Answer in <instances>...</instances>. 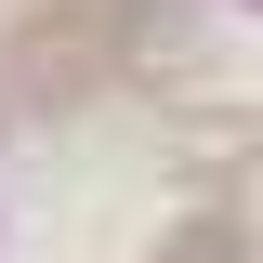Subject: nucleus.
I'll return each mask as SVG.
<instances>
[{"label": "nucleus", "instance_id": "obj_1", "mask_svg": "<svg viewBox=\"0 0 263 263\" xmlns=\"http://www.w3.org/2000/svg\"><path fill=\"white\" fill-rule=\"evenodd\" d=\"M158 263H250V237H237V224H211V211H197L184 237H158Z\"/></svg>", "mask_w": 263, "mask_h": 263}]
</instances>
